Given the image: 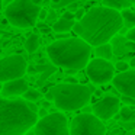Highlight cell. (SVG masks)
Listing matches in <instances>:
<instances>
[{"instance_id": "24", "label": "cell", "mask_w": 135, "mask_h": 135, "mask_svg": "<svg viewBox=\"0 0 135 135\" xmlns=\"http://www.w3.org/2000/svg\"><path fill=\"white\" fill-rule=\"evenodd\" d=\"M125 39L128 42H135V28L128 29V32H126V35H125Z\"/></svg>"}, {"instance_id": "32", "label": "cell", "mask_w": 135, "mask_h": 135, "mask_svg": "<svg viewBox=\"0 0 135 135\" xmlns=\"http://www.w3.org/2000/svg\"><path fill=\"white\" fill-rule=\"evenodd\" d=\"M58 2H60V0H52V3H54V4H57ZM54 4H52V6H54Z\"/></svg>"}, {"instance_id": "6", "label": "cell", "mask_w": 135, "mask_h": 135, "mask_svg": "<svg viewBox=\"0 0 135 135\" xmlns=\"http://www.w3.org/2000/svg\"><path fill=\"white\" fill-rule=\"evenodd\" d=\"M106 128L102 120L91 113H80L71 120L68 135H105Z\"/></svg>"}, {"instance_id": "2", "label": "cell", "mask_w": 135, "mask_h": 135, "mask_svg": "<svg viewBox=\"0 0 135 135\" xmlns=\"http://www.w3.org/2000/svg\"><path fill=\"white\" fill-rule=\"evenodd\" d=\"M33 103L0 97V135H25L38 120Z\"/></svg>"}, {"instance_id": "18", "label": "cell", "mask_w": 135, "mask_h": 135, "mask_svg": "<svg viewBox=\"0 0 135 135\" xmlns=\"http://www.w3.org/2000/svg\"><path fill=\"white\" fill-rule=\"evenodd\" d=\"M38 48H39V38H38V35L31 33V35L26 38V41H25V50H26L28 52H35Z\"/></svg>"}, {"instance_id": "8", "label": "cell", "mask_w": 135, "mask_h": 135, "mask_svg": "<svg viewBox=\"0 0 135 135\" xmlns=\"http://www.w3.org/2000/svg\"><path fill=\"white\" fill-rule=\"evenodd\" d=\"M26 61L22 55L13 54L0 60V84L22 79L26 73Z\"/></svg>"}, {"instance_id": "12", "label": "cell", "mask_w": 135, "mask_h": 135, "mask_svg": "<svg viewBox=\"0 0 135 135\" xmlns=\"http://www.w3.org/2000/svg\"><path fill=\"white\" fill-rule=\"evenodd\" d=\"M112 54L116 57H125L131 55L135 51V44L134 42H128L125 39V36H113L112 38Z\"/></svg>"}, {"instance_id": "20", "label": "cell", "mask_w": 135, "mask_h": 135, "mask_svg": "<svg viewBox=\"0 0 135 135\" xmlns=\"http://www.w3.org/2000/svg\"><path fill=\"white\" fill-rule=\"evenodd\" d=\"M23 97H25V102H36L38 99H41V93L38 90H33V89H28L26 91L23 93Z\"/></svg>"}, {"instance_id": "21", "label": "cell", "mask_w": 135, "mask_h": 135, "mask_svg": "<svg viewBox=\"0 0 135 135\" xmlns=\"http://www.w3.org/2000/svg\"><path fill=\"white\" fill-rule=\"evenodd\" d=\"M115 70H118L119 73H123V71H128L129 70V65H128V62L126 61H118L116 62V65H115Z\"/></svg>"}, {"instance_id": "5", "label": "cell", "mask_w": 135, "mask_h": 135, "mask_svg": "<svg viewBox=\"0 0 135 135\" xmlns=\"http://www.w3.org/2000/svg\"><path fill=\"white\" fill-rule=\"evenodd\" d=\"M41 6L33 4L31 0H15L6 6L4 16L13 26L28 29L36 25Z\"/></svg>"}, {"instance_id": "19", "label": "cell", "mask_w": 135, "mask_h": 135, "mask_svg": "<svg viewBox=\"0 0 135 135\" xmlns=\"http://www.w3.org/2000/svg\"><path fill=\"white\" fill-rule=\"evenodd\" d=\"M119 112H120V118L123 120H132L135 116L134 106H123L122 109H119Z\"/></svg>"}, {"instance_id": "16", "label": "cell", "mask_w": 135, "mask_h": 135, "mask_svg": "<svg viewBox=\"0 0 135 135\" xmlns=\"http://www.w3.org/2000/svg\"><path fill=\"white\" fill-rule=\"evenodd\" d=\"M120 19H122V25L126 29H131L135 25V13L132 12V9H125L120 13Z\"/></svg>"}, {"instance_id": "1", "label": "cell", "mask_w": 135, "mask_h": 135, "mask_svg": "<svg viewBox=\"0 0 135 135\" xmlns=\"http://www.w3.org/2000/svg\"><path fill=\"white\" fill-rule=\"evenodd\" d=\"M74 32L89 47H100L109 44L113 36L122 29L120 13L105 6H96L84 13L73 26Z\"/></svg>"}, {"instance_id": "30", "label": "cell", "mask_w": 135, "mask_h": 135, "mask_svg": "<svg viewBox=\"0 0 135 135\" xmlns=\"http://www.w3.org/2000/svg\"><path fill=\"white\" fill-rule=\"evenodd\" d=\"M12 2H15V0H2V4H6L7 6V4H10Z\"/></svg>"}, {"instance_id": "22", "label": "cell", "mask_w": 135, "mask_h": 135, "mask_svg": "<svg viewBox=\"0 0 135 135\" xmlns=\"http://www.w3.org/2000/svg\"><path fill=\"white\" fill-rule=\"evenodd\" d=\"M55 21H57V13L54 12V10H52V12H48L47 13V19H45V22H47L48 26H50L51 23H54Z\"/></svg>"}, {"instance_id": "13", "label": "cell", "mask_w": 135, "mask_h": 135, "mask_svg": "<svg viewBox=\"0 0 135 135\" xmlns=\"http://www.w3.org/2000/svg\"><path fill=\"white\" fill-rule=\"evenodd\" d=\"M26 90H28V83L23 79H18L2 84V90L0 91L6 97H13V96H21Z\"/></svg>"}, {"instance_id": "4", "label": "cell", "mask_w": 135, "mask_h": 135, "mask_svg": "<svg viewBox=\"0 0 135 135\" xmlns=\"http://www.w3.org/2000/svg\"><path fill=\"white\" fill-rule=\"evenodd\" d=\"M48 100L54 102L57 109L64 112H74L89 103L91 97V89L83 84H57L45 94Z\"/></svg>"}, {"instance_id": "10", "label": "cell", "mask_w": 135, "mask_h": 135, "mask_svg": "<svg viewBox=\"0 0 135 135\" xmlns=\"http://www.w3.org/2000/svg\"><path fill=\"white\" fill-rule=\"evenodd\" d=\"M119 106H120L119 97L113 96V94H108V96H105L103 99L97 100L94 103V106H93L94 116L99 120H108L119 112V109H120Z\"/></svg>"}, {"instance_id": "23", "label": "cell", "mask_w": 135, "mask_h": 135, "mask_svg": "<svg viewBox=\"0 0 135 135\" xmlns=\"http://www.w3.org/2000/svg\"><path fill=\"white\" fill-rule=\"evenodd\" d=\"M77 0H60L57 4H54V9H60V7H64V6H70L71 3H74Z\"/></svg>"}, {"instance_id": "28", "label": "cell", "mask_w": 135, "mask_h": 135, "mask_svg": "<svg viewBox=\"0 0 135 135\" xmlns=\"http://www.w3.org/2000/svg\"><path fill=\"white\" fill-rule=\"evenodd\" d=\"M47 10L45 9H41L39 10V15H38V19H41V21H45V19H47Z\"/></svg>"}, {"instance_id": "27", "label": "cell", "mask_w": 135, "mask_h": 135, "mask_svg": "<svg viewBox=\"0 0 135 135\" xmlns=\"http://www.w3.org/2000/svg\"><path fill=\"white\" fill-rule=\"evenodd\" d=\"M62 19H65V21H74V15L71 12H64Z\"/></svg>"}, {"instance_id": "25", "label": "cell", "mask_w": 135, "mask_h": 135, "mask_svg": "<svg viewBox=\"0 0 135 135\" xmlns=\"http://www.w3.org/2000/svg\"><path fill=\"white\" fill-rule=\"evenodd\" d=\"M73 15H74V21H76V19H77V21H80V19L84 16V10H83V9H77L76 13H73Z\"/></svg>"}, {"instance_id": "17", "label": "cell", "mask_w": 135, "mask_h": 135, "mask_svg": "<svg viewBox=\"0 0 135 135\" xmlns=\"http://www.w3.org/2000/svg\"><path fill=\"white\" fill-rule=\"evenodd\" d=\"M94 54H96L97 58L100 60H106V61H109V60L112 58V48L109 44H105V45H100V47H96L94 48Z\"/></svg>"}, {"instance_id": "3", "label": "cell", "mask_w": 135, "mask_h": 135, "mask_svg": "<svg viewBox=\"0 0 135 135\" xmlns=\"http://www.w3.org/2000/svg\"><path fill=\"white\" fill-rule=\"evenodd\" d=\"M47 52L54 65L65 70H80L87 65L91 47L80 38H67L50 44Z\"/></svg>"}, {"instance_id": "34", "label": "cell", "mask_w": 135, "mask_h": 135, "mask_svg": "<svg viewBox=\"0 0 135 135\" xmlns=\"http://www.w3.org/2000/svg\"><path fill=\"white\" fill-rule=\"evenodd\" d=\"M0 90H2V84H0Z\"/></svg>"}, {"instance_id": "26", "label": "cell", "mask_w": 135, "mask_h": 135, "mask_svg": "<svg viewBox=\"0 0 135 135\" xmlns=\"http://www.w3.org/2000/svg\"><path fill=\"white\" fill-rule=\"evenodd\" d=\"M38 28H39V29L42 31V32H45V33H48V32H50V31H51V28L48 26L47 23H42V22H41V23H38Z\"/></svg>"}, {"instance_id": "14", "label": "cell", "mask_w": 135, "mask_h": 135, "mask_svg": "<svg viewBox=\"0 0 135 135\" xmlns=\"http://www.w3.org/2000/svg\"><path fill=\"white\" fill-rule=\"evenodd\" d=\"M103 4H105V7L116 10V12L125 10V9H131V6H132L129 3V0H103Z\"/></svg>"}, {"instance_id": "33", "label": "cell", "mask_w": 135, "mask_h": 135, "mask_svg": "<svg viewBox=\"0 0 135 135\" xmlns=\"http://www.w3.org/2000/svg\"><path fill=\"white\" fill-rule=\"evenodd\" d=\"M2 6H3V4H2V0H0V10H2Z\"/></svg>"}, {"instance_id": "29", "label": "cell", "mask_w": 135, "mask_h": 135, "mask_svg": "<svg viewBox=\"0 0 135 135\" xmlns=\"http://www.w3.org/2000/svg\"><path fill=\"white\" fill-rule=\"evenodd\" d=\"M123 102L128 106H134V99H129V97H123Z\"/></svg>"}, {"instance_id": "11", "label": "cell", "mask_w": 135, "mask_h": 135, "mask_svg": "<svg viewBox=\"0 0 135 135\" xmlns=\"http://www.w3.org/2000/svg\"><path fill=\"white\" fill-rule=\"evenodd\" d=\"M134 77H135V71L132 68H129L128 71H123L119 73L116 76H113L112 83H113L115 89H116L119 93H122L123 96L129 97V99H134Z\"/></svg>"}, {"instance_id": "9", "label": "cell", "mask_w": 135, "mask_h": 135, "mask_svg": "<svg viewBox=\"0 0 135 135\" xmlns=\"http://www.w3.org/2000/svg\"><path fill=\"white\" fill-rule=\"evenodd\" d=\"M86 73L87 77L93 84H106L112 81L115 76V68L110 61L100 58H94L86 65Z\"/></svg>"}, {"instance_id": "15", "label": "cell", "mask_w": 135, "mask_h": 135, "mask_svg": "<svg viewBox=\"0 0 135 135\" xmlns=\"http://www.w3.org/2000/svg\"><path fill=\"white\" fill-rule=\"evenodd\" d=\"M74 23H76V21H65V19L61 18V19H57L52 23V29H54V32H58V33L68 32V31L73 29Z\"/></svg>"}, {"instance_id": "31", "label": "cell", "mask_w": 135, "mask_h": 135, "mask_svg": "<svg viewBox=\"0 0 135 135\" xmlns=\"http://www.w3.org/2000/svg\"><path fill=\"white\" fill-rule=\"evenodd\" d=\"M33 4H36V6H39V3H42V0H31Z\"/></svg>"}, {"instance_id": "7", "label": "cell", "mask_w": 135, "mask_h": 135, "mask_svg": "<svg viewBox=\"0 0 135 135\" xmlns=\"http://www.w3.org/2000/svg\"><path fill=\"white\" fill-rule=\"evenodd\" d=\"M35 135H68V122L64 113L54 112L36 120Z\"/></svg>"}]
</instances>
